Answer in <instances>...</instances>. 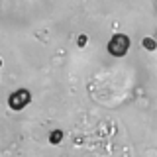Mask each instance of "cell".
<instances>
[{"label":"cell","instance_id":"6da1fadb","mask_svg":"<svg viewBox=\"0 0 157 157\" xmlns=\"http://www.w3.org/2000/svg\"><path fill=\"white\" fill-rule=\"evenodd\" d=\"M128 49H130V37L126 33H116L110 39V43H108V51L114 57H124L128 53Z\"/></svg>","mask_w":157,"mask_h":157},{"label":"cell","instance_id":"7a4b0ae2","mask_svg":"<svg viewBox=\"0 0 157 157\" xmlns=\"http://www.w3.org/2000/svg\"><path fill=\"white\" fill-rule=\"evenodd\" d=\"M29 100H32V94H29L26 88H20V90H16V92H12V94H10L8 104H10L12 110H22V108L26 106Z\"/></svg>","mask_w":157,"mask_h":157}]
</instances>
